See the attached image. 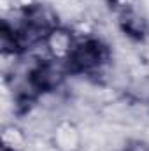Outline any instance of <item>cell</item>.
I'll use <instances>...</instances> for the list:
<instances>
[{
	"label": "cell",
	"mask_w": 149,
	"mask_h": 151,
	"mask_svg": "<svg viewBox=\"0 0 149 151\" xmlns=\"http://www.w3.org/2000/svg\"><path fill=\"white\" fill-rule=\"evenodd\" d=\"M69 60L81 70H93V69H98L107 60V51L98 42L88 40V42L74 47Z\"/></svg>",
	"instance_id": "obj_1"
},
{
	"label": "cell",
	"mask_w": 149,
	"mask_h": 151,
	"mask_svg": "<svg viewBox=\"0 0 149 151\" xmlns=\"http://www.w3.org/2000/svg\"><path fill=\"white\" fill-rule=\"evenodd\" d=\"M46 44H47L49 51L53 53V56H56V58H70V55L74 51V47H72V37L65 30L53 28L47 34V37H46Z\"/></svg>",
	"instance_id": "obj_2"
},
{
	"label": "cell",
	"mask_w": 149,
	"mask_h": 151,
	"mask_svg": "<svg viewBox=\"0 0 149 151\" xmlns=\"http://www.w3.org/2000/svg\"><path fill=\"white\" fill-rule=\"evenodd\" d=\"M126 151H149V144L140 142V141H133V142L126 148Z\"/></svg>",
	"instance_id": "obj_3"
}]
</instances>
